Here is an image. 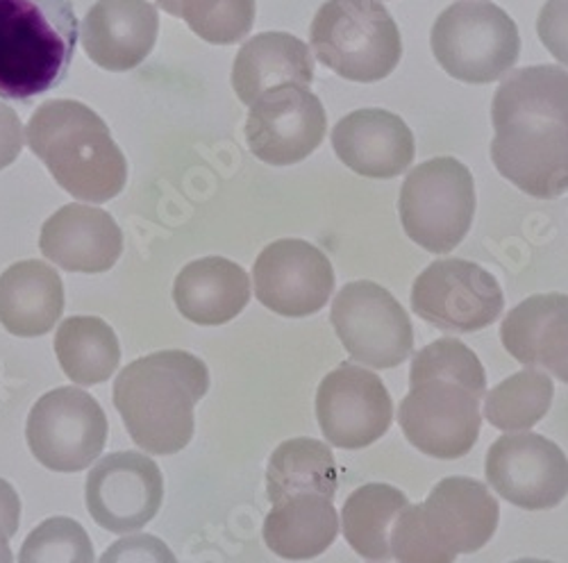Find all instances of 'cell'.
<instances>
[{
    "label": "cell",
    "instance_id": "d6a6232c",
    "mask_svg": "<svg viewBox=\"0 0 568 563\" xmlns=\"http://www.w3.org/2000/svg\"><path fill=\"white\" fill-rule=\"evenodd\" d=\"M537 32L548 53L568 69V0H548L539 12Z\"/></svg>",
    "mask_w": 568,
    "mask_h": 563
},
{
    "label": "cell",
    "instance_id": "e575fe53",
    "mask_svg": "<svg viewBox=\"0 0 568 563\" xmlns=\"http://www.w3.org/2000/svg\"><path fill=\"white\" fill-rule=\"evenodd\" d=\"M21 523V500L10 482L0 480V530L12 539L19 532Z\"/></svg>",
    "mask_w": 568,
    "mask_h": 563
},
{
    "label": "cell",
    "instance_id": "4dcf8cb0",
    "mask_svg": "<svg viewBox=\"0 0 568 563\" xmlns=\"http://www.w3.org/2000/svg\"><path fill=\"white\" fill-rule=\"evenodd\" d=\"M255 12V0H182L186 25L219 45L242 41L253 30Z\"/></svg>",
    "mask_w": 568,
    "mask_h": 563
},
{
    "label": "cell",
    "instance_id": "7a4b0ae2",
    "mask_svg": "<svg viewBox=\"0 0 568 563\" xmlns=\"http://www.w3.org/2000/svg\"><path fill=\"white\" fill-rule=\"evenodd\" d=\"M487 396L483 361L459 339H437L418 350L409 368V393L398 409L407 441L435 459H459L478 443Z\"/></svg>",
    "mask_w": 568,
    "mask_h": 563
},
{
    "label": "cell",
    "instance_id": "cb8c5ba5",
    "mask_svg": "<svg viewBox=\"0 0 568 563\" xmlns=\"http://www.w3.org/2000/svg\"><path fill=\"white\" fill-rule=\"evenodd\" d=\"M314 60L310 45L287 32H262L242 45L232 66V86L244 105L282 84L310 86Z\"/></svg>",
    "mask_w": 568,
    "mask_h": 563
},
{
    "label": "cell",
    "instance_id": "8fae6325",
    "mask_svg": "<svg viewBox=\"0 0 568 563\" xmlns=\"http://www.w3.org/2000/svg\"><path fill=\"white\" fill-rule=\"evenodd\" d=\"M346 352L371 368H396L414 350V327L403 305L368 279L351 282L329 311Z\"/></svg>",
    "mask_w": 568,
    "mask_h": 563
},
{
    "label": "cell",
    "instance_id": "9c48e42d",
    "mask_svg": "<svg viewBox=\"0 0 568 563\" xmlns=\"http://www.w3.org/2000/svg\"><path fill=\"white\" fill-rule=\"evenodd\" d=\"M407 237L435 255L455 250L476 216V182L455 157H435L407 173L400 198Z\"/></svg>",
    "mask_w": 568,
    "mask_h": 563
},
{
    "label": "cell",
    "instance_id": "8d00e7d4",
    "mask_svg": "<svg viewBox=\"0 0 568 563\" xmlns=\"http://www.w3.org/2000/svg\"><path fill=\"white\" fill-rule=\"evenodd\" d=\"M158 6L171 17H182V0H158Z\"/></svg>",
    "mask_w": 568,
    "mask_h": 563
},
{
    "label": "cell",
    "instance_id": "f1b7e54d",
    "mask_svg": "<svg viewBox=\"0 0 568 563\" xmlns=\"http://www.w3.org/2000/svg\"><path fill=\"white\" fill-rule=\"evenodd\" d=\"M555 396V385L546 372L526 368L509 375L485 396V418L489 426L505 432H530L548 413Z\"/></svg>",
    "mask_w": 568,
    "mask_h": 563
},
{
    "label": "cell",
    "instance_id": "52a82bcc",
    "mask_svg": "<svg viewBox=\"0 0 568 563\" xmlns=\"http://www.w3.org/2000/svg\"><path fill=\"white\" fill-rule=\"evenodd\" d=\"M316 60L348 82H381L403 58L394 17L377 0H327L310 28Z\"/></svg>",
    "mask_w": 568,
    "mask_h": 563
},
{
    "label": "cell",
    "instance_id": "d6986e66",
    "mask_svg": "<svg viewBox=\"0 0 568 563\" xmlns=\"http://www.w3.org/2000/svg\"><path fill=\"white\" fill-rule=\"evenodd\" d=\"M160 17L146 0H99L82 25L84 53L105 71H130L144 62L158 41Z\"/></svg>",
    "mask_w": 568,
    "mask_h": 563
},
{
    "label": "cell",
    "instance_id": "4fadbf2b",
    "mask_svg": "<svg viewBox=\"0 0 568 563\" xmlns=\"http://www.w3.org/2000/svg\"><path fill=\"white\" fill-rule=\"evenodd\" d=\"M316 418L327 443L362 450L389 432L394 402L375 372L342 364L325 375L316 391Z\"/></svg>",
    "mask_w": 568,
    "mask_h": 563
},
{
    "label": "cell",
    "instance_id": "4316f807",
    "mask_svg": "<svg viewBox=\"0 0 568 563\" xmlns=\"http://www.w3.org/2000/svg\"><path fill=\"white\" fill-rule=\"evenodd\" d=\"M55 355L71 382L93 387L112 378L121 361V346L103 318L71 316L58 327Z\"/></svg>",
    "mask_w": 568,
    "mask_h": 563
},
{
    "label": "cell",
    "instance_id": "5bb4252c",
    "mask_svg": "<svg viewBox=\"0 0 568 563\" xmlns=\"http://www.w3.org/2000/svg\"><path fill=\"white\" fill-rule=\"evenodd\" d=\"M327 119L310 86L282 84L251 105L246 141L251 153L271 166L307 160L325 139Z\"/></svg>",
    "mask_w": 568,
    "mask_h": 563
},
{
    "label": "cell",
    "instance_id": "9a60e30c",
    "mask_svg": "<svg viewBox=\"0 0 568 563\" xmlns=\"http://www.w3.org/2000/svg\"><path fill=\"white\" fill-rule=\"evenodd\" d=\"M84 500L91 519L112 534L146 528L164 500L160 465L139 452L108 454L87 475Z\"/></svg>",
    "mask_w": 568,
    "mask_h": 563
},
{
    "label": "cell",
    "instance_id": "7c38bea8",
    "mask_svg": "<svg viewBox=\"0 0 568 563\" xmlns=\"http://www.w3.org/2000/svg\"><path fill=\"white\" fill-rule=\"evenodd\" d=\"M505 296L498 279L480 264L442 259L425 268L412 287V309L444 332L468 335L496 323Z\"/></svg>",
    "mask_w": 568,
    "mask_h": 563
},
{
    "label": "cell",
    "instance_id": "836d02e7",
    "mask_svg": "<svg viewBox=\"0 0 568 563\" xmlns=\"http://www.w3.org/2000/svg\"><path fill=\"white\" fill-rule=\"evenodd\" d=\"M23 127L12 108L0 103V168H8L21 155L23 149Z\"/></svg>",
    "mask_w": 568,
    "mask_h": 563
},
{
    "label": "cell",
    "instance_id": "2e32d148",
    "mask_svg": "<svg viewBox=\"0 0 568 563\" xmlns=\"http://www.w3.org/2000/svg\"><path fill=\"white\" fill-rule=\"evenodd\" d=\"M485 473L500 498L528 511L555 509L568 495V457L535 432L500 437L487 452Z\"/></svg>",
    "mask_w": 568,
    "mask_h": 563
},
{
    "label": "cell",
    "instance_id": "ffe728a7",
    "mask_svg": "<svg viewBox=\"0 0 568 563\" xmlns=\"http://www.w3.org/2000/svg\"><path fill=\"white\" fill-rule=\"evenodd\" d=\"M39 248L69 273H105L123 253V232L105 209L73 203L43 223Z\"/></svg>",
    "mask_w": 568,
    "mask_h": 563
},
{
    "label": "cell",
    "instance_id": "d590c367",
    "mask_svg": "<svg viewBox=\"0 0 568 563\" xmlns=\"http://www.w3.org/2000/svg\"><path fill=\"white\" fill-rule=\"evenodd\" d=\"M12 561H14V556H12L10 539L3 530H0V563H12Z\"/></svg>",
    "mask_w": 568,
    "mask_h": 563
},
{
    "label": "cell",
    "instance_id": "f546056e",
    "mask_svg": "<svg viewBox=\"0 0 568 563\" xmlns=\"http://www.w3.org/2000/svg\"><path fill=\"white\" fill-rule=\"evenodd\" d=\"M19 563H93V545L78 521L55 515L28 534Z\"/></svg>",
    "mask_w": 568,
    "mask_h": 563
},
{
    "label": "cell",
    "instance_id": "277c9868",
    "mask_svg": "<svg viewBox=\"0 0 568 563\" xmlns=\"http://www.w3.org/2000/svg\"><path fill=\"white\" fill-rule=\"evenodd\" d=\"M26 141L73 198L101 205L123 192L128 162L105 121L87 105L67 99L43 103L28 123Z\"/></svg>",
    "mask_w": 568,
    "mask_h": 563
},
{
    "label": "cell",
    "instance_id": "1f68e13d",
    "mask_svg": "<svg viewBox=\"0 0 568 563\" xmlns=\"http://www.w3.org/2000/svg\"><path fill=\"white\" fill-rule=\"evenodd\" d=\"M99 563H178V559L162 539L132 534L112 543Z\"/></svg>",
    "mask_w": 568,
    "mask_h": 563
},
{
    "label": "cell",
    "instance_id": "484cf974",
    "mask_svg": "<svg viewBox=\"0 0 568 563\" xmlns=\"http://www.w3.org/2000/svg\"><path fill=\"white\" fill-rule=\"evenodd\" d=\"M339 468L333 450L316 439H292L280 443L266 465V495L277 504L298 493L337 495Z\"/></svg>",
    "mask_w": 568,
    "mask_h": 563
},
{
    "label": "cell",
    "instance_id": "74e56055",
    "mask_svg": "<svg viewBox=\"0 0 568 563\" xmlns=\"http://www.w3.org/2000/svg\"><path fill=\"white\" fill-rule=\"evenodd\" d=\"M514 563H552V561H544V559H518Z\"/></svg>",
    "mask_w": 568,
    "mask_h": 563
},
{
    "label": "cell",
    "instance_id": "44dd1931",
    "mask_svg": "<svg viewBox=\"0 0 568 563\" xmlns=\"http://www.w3.org/2000/svg\"><path fill=\"white\" fill-rule=\"evenodd\" d=\"M505 350L526 368H546L568 385V296L539 294L516 305L500 325Z\"/></svg>",
    "mask_w": 568,
    "mask_h": 563
},
{
    "label": "cell",
    "instance_id": "5b68a950",
    "mask_svg": "<svg viewBox=\"0 0 568 563\" xmlns=\"http://www.w3.org/2000/svg\"><path fill=\"white\" fill-rule=\"evenodd\" d=\"M500 506L491 491L470 478L442 480L425 502L407 504L392 528L398 563H455L483 550L496 534Z\"/></svg>",
    "mask_w": 568,
    "mask_h": 563
},
{
    "label": "cell",
    "instance_id": "7402d4cb",
    "mask_svg": "<svg viewBox=\"0 0 568 563\" xmlns=\"http://www.w3.org/2000/svg\"><path fill=\"white\" fill-rule=\"evenodd\" d=\"M178 311L196 325H225L251 300L248 273L225 257H203L186 264L173 285Z\"/></svg>",
    "mask_w": 568,
    "mask_h": 563
},
{
    "label": "cell",
    "instance_id": "83f0119b",
    "mask_svg": "<svg viewBox=\"0 0 568 563\" xmlns=\"http://www.w3.org/2000/svg\"><path fill=\"white\" fill-rule=\"evenodd\" d=\"M407 504V495L392 484L355 489L342 509V530L348 545L368 561H389V534Z\"/></svg>",
    "mask_w": 568,
    "mask_h": 563
},
{
    "label": "cell",
    "instance_id": "ac0fdd59",
    "mask_svg": "<svg viewBox=\"0 0 568 563\" xmlns=\"http://www.w3.org/2000/svg\"><path fill=\"white\" fill-rule=\"evenodd\" d=\"M337 157L357 175L392 180L409 168L416 155L407 123L387 110H357L333 130Z\"/></svg>",
    "mask_w": 568,
    "mask_h": 563
},
{
    "label": "cell",
    "instance_id": "603a6c76",
    "mask_svg": "<svg viewBox=\"0 0 568 563\" xmlns=\"http://www.w3.org/2000/svg\"><path fill=\"white\" fill-rule=\"evenodd\" d=\"M64 311V285L43 262H19L0 275V325L14 337L49 335Z\"/></svg>",
    "mask_w": 568,
    "mask_h": 563
},
{
    "label": "cell",
    "instance_id": "d4e9b609",
    "mask_svg": "<svg viewBox=\"0 0 568 563\" xmlns=\"http://www.w3.org/2000/svg\"><path fill=\"white\" fill-rule=\"evenodd\" d=\"M262 534L268 550L280 559L310 561L335 543L339 515L333 498L298 493L273 504Z\"/></svg>",
    "mask_w": 568,
    "mask_h": 563
},
{
    "label": "cell",
    "instance_id": "6da1fadb",
    "mask_svg": "<svg viewBox=\"0 0 568 563\" xmlns=\"http://www.w3.org/2000/svg\"><path fill=\"white\" fill-rule=\"evenodd\" d=\"M491 121V160L505 180L541 201L568 192V73L561 66L509 71Z\"/></svg>",
    "mask_w": 568,
    "mask_h": 563
},
{
    "label": "cell",
    "instance_id": "ba28073f",
    "mask_svg": "<svg viewBox=\"0 0 568 563\" xmlns=\"http://www.w3.org/2000/svg\"><path fill=\"white\" fill-rule=\"evenodd\" d=\"M430 43L442 69L466 84L500 80L520 53L514 19L489 0L448 6L433 25Z\"/></svg>",
    "mask_w": 568,
    "mask_h": 563
},
{
    "label": "cell",
    "instance_id": "e0dca14e",
    "mask_svg": "<svg viewBox=\"0 0 568 563\" xmlns=\"http://www.w3.org/2000/svg\"><path fill=\"white\" fill-rule=\"evenodd\" d=\"M255 296L273 314L305 318L321 311L335 291V268L310 242L268 244L255 266Z\"/></svg>",
    "mask_w": 568,
    "mask_h": 563
},
{
    "label": "cell",
    "instance_id": "30bf717a",
    "mask_svg": "<svg viewBox=\"0 0 568 563\" xmlns=\"http://www.w3.org/2000/svg\"><path fill=\"white\" fill-rule=\"evenodd\" d=\"M26 439L34 459L49 471L78 473L103 452L108 416L87 391L60 387L30 409Z\"/></svg>",
    "mask_w": 568,
    "mask_h": 563
},
{
    "label": "cell",
    "instance_id": "3957f363",
    "mask_svg": "<svg viewBox=\"0 0 568 563\" xmlns=\"http://www.w3.org/2000/svg\"><path fill=\"white\" fill-rule=\"evenodd\" d=\"M210 389L205 361L162 350L128 364L114 382V407L132 441L149 454H178L194 437V407Z\"/></svg>",
    "mask_w": 568,
    "mask_h": 563
},
{
    "label": "cell",
    "instance_id": "8992f818",
    "mask_svg": "<svg viewBox=\"0 0 568 563\" xmlns=\"http://www.w3.org/2000/svg\"><path fill=\"white\" fill-rule=\"evenodd\" d=\"M78 19L69 0H0V96L30 101L69 71Z\"/></svg>",
    "mask_w": 568,
    "mask_h": 563
}]
</instances>
